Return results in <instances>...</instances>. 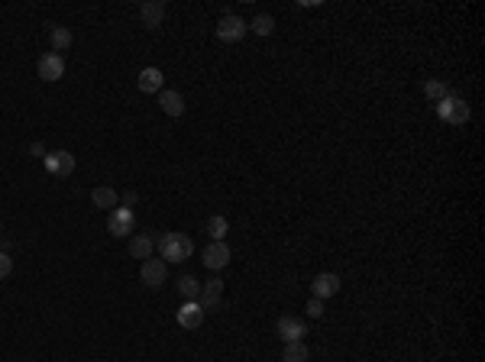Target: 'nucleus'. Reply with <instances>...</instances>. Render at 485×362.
<instances>
[{
	"label": "nucleus",
	"instance_id": "9",
	"mask_svg": "<svg viewBox=\"0 0 485 362\" xmlns=\"http://www.w3.org/2000/svg\"><path fill=\"white\" fill-rule=\"evenodd\" d=\"M175 321H178V327L182 330H197L201 324H204V307L197 304V301H184V304L178 307Z\"/></svg>",
	"mask_w": 485,
	"mask_h": 362
},
{
	"label": "nucleus",
	"instance_id": "7",
	"mask_svg": "<svg viewBox=\"0 0 485 362\" xmlns=\"http://www.w3.org/2000/svg\"><path fill=\"white\" fill-rule=\"evenodd\" d=\"M36 71H39V78H43V81H62L65 58L58 56V52H43V56H39V62H36Z\"/></svg>",
	"mask_w": 485,
	"mask_h": 362
},
{
	"label": "nucleus",
	"instance_id": "25",
	"mask_svg": "<svg viewBox=\"0 0 485 362\" xmlns=\"http://www.w3.org/2000/svg\"><path fill=\"white\" fill-rule=\"evenodd\" d=\"M308 314L314 317V321H317V317H323V301L320 298H311L308 301Z\"/></svg>",
	"mask_w": 485,
	"mask_h": 362
},
{
	"label": "nucleus",
	"instance_id": "22",
	"mask_svg": "<svg viewBox=\"0 0 485 362\" xmlns=\"http://www.w3.org/2000/svg\"><path fill=\"white\" fill-rule=\"evenodd\" d=\"M249 33H256V36H272V33H275V16H272V14H259L253 23H249Z\"/></svg>",
	"mask_w": 485,
	"mask_h": 362
},
{
	"label": "nucleus",
	"instance_id": "19",
	"mask_svg": "<svg viewBox=\"0 0 485 362\" xmlns=\"http://www.w3.org/2000/svg\"><path fill=\"white\" fill-rule=\"evenodd\" d=\"M308 359H311V349L304 340L285 343V349H281V362H308Z\"/></svg>",
	"mask_w": 485,
	"mask_h": 362
},
{
	"label": "nucleus",
	"instance_id": "12",
	"mask_svg": "<svg viewBox=\"0 0 485 362\" xmlns=\"http://www.w3.org/2000/svg\"><path fill=\"white\" fill-rule=\"evenodd\" d=\"M136 88H140L142 94H159V90H165V75H162L155 65H149V68L140 71V78H136Z\"/></svg>",
	"mask_w": 485,
	"mask_h": 362
},
{
	"label": "nucleus",
	"instance_id": "1",
	"mask_svg": "<svg viewBox=\"0 0 485 362\" xmlns=\"http://www.w3.org/2000/svg\"><path fill=\"white\" fill-rule=\"evenodd\" d=\"M155 249H159L162 262L169 265V262H184V259H191L194 243H191L184 233H162L159 243H155Z\"/></svg>",
	"mask_w": 485,
	"mask_h": 362
},
{
	"label": "nucleus",
	"instance_id": "4",
	"mask_svg": "<svg viewBox=\"0 0 485 362\" xmlns=\"http://www.w3.org/2000/svg\"><path fill=\"white\" fill-rule=\"evenodd\" d=\"M133 227H136V214L130 207H113L110 214H107V233H110V237L123 239L133 233Z\"/></svg>",
	"mask_w": 485,
	"mask_h": 362
},
{
	"label": "nucleus",
	"instance_id": "27",
	"mask_svg": "<svg viewBox=\"0 0 485 362\" xmlns=\"http://www.w3.org/2000/svg\"><path fill=\"white\" fill-rule=\"evenodd\" d=\"M29 152H33V155H39V159H46V155H49V149H46L43 143H33V146H29Z\"/></svg>",
	"mask_w": 485,
	"mask_h": 362
},
{
	"label": "nucleus",
	"instance_id": "14",
	"mask_svg": "<svg viewBox=\"0 0 485 362\" xmlns=\"http://www.w3.org/2000/svg\"><path fill=\"white\" fill-rule=\"evenodd\" d=\"M340 291V279L337 275H333V272H320V275H317L314 281H311V294H314V298H333V294Z\"/></svg>",
	"mask_w": 485,
	"mask_h": 362
},
{
	"label": "nucleus",
	"instance_id": "21",
	"mask_svg": "<svg viewBox=\"0 0 485 362\" xmlns=\"http://www.w3.org/2000/svg\"><path fill=\"white\" fill-rule=\"evenodd\" d=\"M178 294H182L184 301H197L201 298V281H197L194 275H182V279H178Z\"/></svg>",
	"mask_w": 485,
	"mask_h": 362
},
{
	"label": "nucleus",
	"instance_id": "2",
	"mask_svg": "<svg viewBox=\"0 0 485 362\" xmlns=\"http://www.w3.org/2000/svg\"><path fill=\"white\" fill-rule=\"evenodd\" d=\"M437 117H440L443 123H450V126H463L466 120H469V104L459 100L457 94H447V98L437 104Z\"/></svg>",
	"mask_w": 485,
	"mask_h": 362
},
{
	"label": "nucleus",
	"instance_id": "16",
	"mask_svg": "<svg viewBox=\"0 0 485 362\" xmlns=\"http://www.w3.org/2000/svg\"><path fill=\"white\" fill-rule=\"evenodd\" d=\"M130 256L133 259H152L155 256V239L152 237H146V233H136L133 239H130Z\"/></svg>",
	"mask_w": 485,
	"mask_h": 362
},
{
	"label": "nucleus",
	"instance_id": "18",
	"mask_svg": "<svg viewBox=\"0 0 485 362\" xmlns=\"http://www.w3.org/2000/svg\"><path fill=\"white\" fill-rule=\"evenodd\" d=\"M91 201H94V207H100V210H107V214H110V210L120 204V195L113 188H107V185H100V188L91 191Z\"/></svg>",
	"mask_w": 485,
	"mask_h": 362
},
{
	"label": "nucleus",
	"instance_id": "11",
	"mask_svg": "<svg viewBox=\"0 0 485 362\" xmlns=\"http://www.w3.org/2000/svg\"><path fill=\"white\" fill-rule=\"evenodd\" d=\"M197 304L207 311H220L224 307V281L220 279H211L207 285H201V298H197Z\"/></svg>",
	"mask_w": 485,
	"mask_h": 362
},
{
	"label": "nucleus",
	"instance_id": "26",
	"mask_svg": "<svg viewBox=\"0 0 485 362\" xmlns=\"http://www.w3.org/2000/svg\"><path fill=\"white\" fill-rule=\"evenodd\" d=\"M136 201H140V195H136V191H123V195H120V204H123V207H130V210H133Z\"/></svg>",
	"mask_w": 485,
	"mask_h": 362
},
{
	"label": "nucleus",
	"instance_id": "24",
	"mask_svg": "<svg viewBox=\"0 0 485 362\" xmlns=\"http://www.w3.org/2000/svg\"><path fill=\"white\" fill-rule=\"evenodd\" d=\"M10 272H14V259H10V252L0 249V279H7Z\"/></svg>",
	"mask_w": 485,
	"mask_h": 362
},
{
	"label": "nucleus",
	"instance_id": "6",
	"mask_svg": "<svg viewBox=\"0 0 485 362\" xmlns=\"http://www.w3.org/2000/svg\"><path fill=\"white\" fill-rule=\"evenodd\" d=\"M43 165H46V172L56 175V178H68V175L75 172V155H71L68 149H52L43 159Z\"/></svg>",
	"mask_w": 485,
	"mask_h": 362
},
{
	"label": "nucleus",
	"instance_id": "23",
	"mask_svg": "<svg viewBox=\"0 0 485 362\" xmlns=\"http://www.w3.org/2000/svg\"><path fill=\"white\" fill-rule=\"evenodd\" d=\"M450 90H447V84L443 81H437V78H430V81H424V98L427 100H434V104H440L443 98H447Z\"/></svg>",
	"mask_w": 485,
	"mask_h": 362
},
{
	"label": "nucleus",
	"instance_id": "13",
	"mask_svg": "<svg viewBox=\"0 0 485 362\" xmlns=\"http://www.w3.org/2000/svg\"><path fill=\"white\" fill-rule=\"evenodd\" d=\"M140 20L146 29H159L162 20H165V4H162V0H142Z\"/></svg>",
	"mask_w": 485,
	"mask_h": 362
},
{
	"label": "nucleus",
	"instance_id": "15",
	"mask_svg": "<svg viewBox=\"0 0 485 362\" xmlns=\"http://www.w3.org/2000/svg\"><path fill=\"white\" fill-rule=\"evenodd\" d=\"M159 107H162V113H169V117H182L184 113V98L178 94V90L165 88V90H159Z\"/></svg>",
	"mask_w": 485,
	"mask_h": 362
},
{
	"label": "nucleus",
	"instance_id": "10",
	"mask_svg": "<svg viewBox=\"0 0 485 362\" xmlns=\"http://www.w3.org/2000/svg\"><path fill=\"white\" fill-rule=\"evenodd\" d=\"M230 259H233L230 246H226L224 239H220V243H211V246H204V256H201V262H204L207 269L220 272V269H226V265H230Z\"/></svg>",
	"mask_w": 485,
	"mask_h": 362
},
{
	"label": "nucleus",
	"instance_id": "20",
	"mask_svg": "<svg viewBox=\"0 0 485 362\" xmlns=\"http://www.w3.org/2000/svg\"><path fill=\"white\" fill-rule=\"evenodd\" d=\"M204 230H207V237L214 239V243H220V239L230 233V223H226V217H207V223H204Z\"/></svg>",
	"mask_w": 485,
	"mask_h": 362
},
{
	"label": "nucleus",
	"instance_id": "5",
	"mask_svg": "<svg viewBox=\"0 0 485 362\" xmlns=\"http://www.w3.org/2000/svg\"><path fill=\"white\" fill-rule=\"evenodd\" d=\"M140 279H142V285L146 288H152V291H159L162 285H165V279H169V265L162 262V259H146L142 262V269H140Z\"/></svg>",
	"mask_w": 485,
	"mask_h": 362
},
{
	"label": "nucleus",
	"instance_id": "17",
	"mask_svg": "<svg viewBox=\"0 0 485 362\" xmlns=\"http://www.w3.org/2000/svg\"><path fill=\"white\" fill-rule=\"evenodd\" d=\"M49 42H52V52H68L71 42H75V36H71L68 26H49Z\"/></svg>",
	"mask_w": 485,
	"mask_h": 362
},
{
	"label": "nucleus",
	"instance_id": "3",
	"mask_svg": "<svg viewBox=\"0 0 485 362\" xmlns=\"http://www.w3.org/2000/svg\"><path fill=\"white\" fill-rule=\"evenodd\" d=\"M214 33H217L220 42H239L243 36L249 33V23L243 20V16H236V14H224L217 20V26H214Z\"/></svg>",
	"mask_w": 485,
	"mask_h": 362
},
{
	"label": "nucleus",
	"instance_id": "8",
	"mask_svg": "<svg viewBox=\"0 0 485 362\" xmlns=\"http://www.w3.org/2000/svg\"><path fill=\"white\" fill-rule=\"evenodd\" d=\"M275 330H278V336H281L285 343H295V340H304V336H308V324H304L301 317H291V314L278 317Z\"/></svg>",
	"mask_w": 485,
	"mask_h": 362
}]
</instances>
